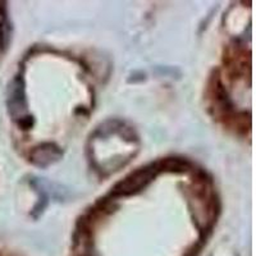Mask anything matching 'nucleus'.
<instances>
[{
    "label": "nucleus",
    "mask_w": 256,
    "mask_h": 256,
    "mask_svg": "<svg viewBox=\"0 0 256 256\" xmlns=\"http://www.w3.org/2000/svg\"><path fill=\"white\" fill-rule=\"evenodd\" d=\"M159 170L158 166H152V168H144L137 170L136 173L131 174L130 177L126 178L124 180L120 182L114 188L113 194L114 195H131L134 192L140 191L142 187L155 177L156 172Z\"/></svg>",
    "instance_id": "nucleus-1"
}]
</instances>
